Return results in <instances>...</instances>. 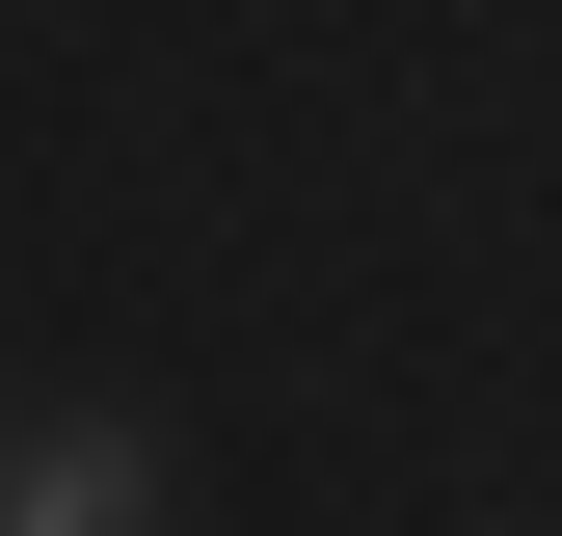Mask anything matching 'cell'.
<instances>
[{
	"instance_id": "1",
	"label": "cell",
	"mask_w": 562,
	"mask_h": 536,
	"mask_svg": "<svg viewBox=\"0 0 562 536\" xmlns=\"http://www.w3.org/2000/svg\"><path fill=\"white\" fill-rule=\"evenodd\" d=\"M134 510H188L161 429H27V456H0V536H134Z\"/></svg>"
}]
</instances>
